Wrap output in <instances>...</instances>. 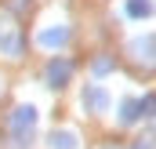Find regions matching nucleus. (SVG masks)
<instances>
[{"label": "nucleus", "mask_w": 156, "mask_h": 149, "mask_svg": "<svg viewBox=\"0 0 156 149\" xmlns=\"http://www.w3.org/2000/svg\"><path fill=\"white\" fill-rule=\"evenodd\" d=\"M33 124H37V113L29 109V106H22V109H15V116H11V135L18 142H26L33 135Z\"/></svg>", "instance_id": "nucleus-1"}, {"label": "nucleus", "mask_w": 156, "mask_h": 149, "mask_svg": "<svg viewBox=\"0 0 156 149\" xmlns=\"http://www.w3.org/2000/svg\"><path fill=\"white\" fill-rule=\"evenodd\" d=\"M51 149H76V135H69V131H55V135H51Z\"/></svg>", "instance_id": "nucleus-2"}, {"label": "nucleus", "mask_w": 156, "mask_h": 149, "mask_svg": "<svg viewBox=\"0 0 156 149\" xmlns=\"http://www.w3.org/2000/svg\"><path fill=\"white\" fill-rule=\"evenodd\" d=\"M66 37H69L66 29H51V33H40V44L44 47H58V44H66Z\"/></svg>", "instance_id": "nucleus-3"}, {"label": "nucleus", "mask_w": 156, "mask_h": 149, "mask_svg": "<svg viewBox=\"0 0 156 149\" xmlns=\"http://www.w3.org/2000/svg\"><path fill=\"white\" fill-rule=\"evenodd\" d=\"M66 76H69V66H66V62H55V66H51V84H55V87H62Z\"/></svg>", "instance_id": "nucleus-4"}, {"label": "nucleus", "mask_w": 156, "mask_h": 149, "mask_svg": "<svg viewBox=\"0 0 156 149\" xmlns=\"http://www.w3.org/2000/svg\"><path fill=\"white\" fill-rule=\"evenodd\" d=\"M83 102H87V106H91V109H102V106H105V95H102V91H98V87H91V91H87V95H83Z\"/></svg>", "instance_id": "nucleus-5"}, {"label": "nucleus", "mask_w": 156, "mask_h": 149, "mask_svg": "<svg viewBox=\"0 0 156 149\" xmlns=\"http://www.w3.org/2000/svg\"><path fill=\"white\" fill-rule=\"evenodd\" d=\"M149 11H153L149 0H131V15H149Z\"/></svg>", "instance_id": "nucleus-6"}]
</instances>
